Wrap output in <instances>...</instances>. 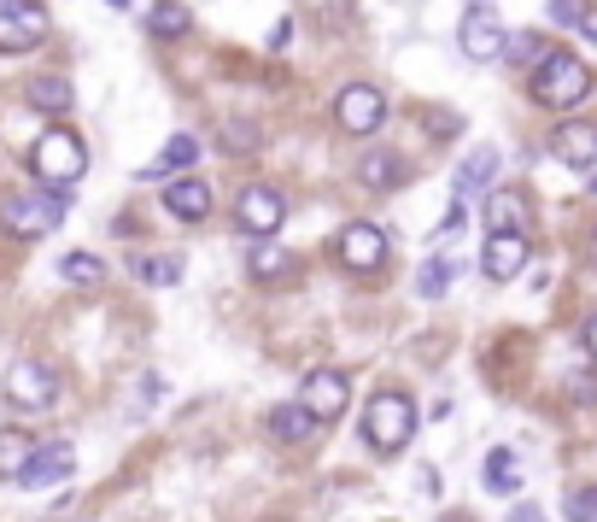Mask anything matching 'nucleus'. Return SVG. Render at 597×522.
Masks as SVG:
<instances>
[{
  "label": "nucleus",
  "mask_w": 597,
  "mask_h": 522,
  "mask_svg": "<svg viewBox=\"0 0 597 522\" xmlns=\"http://www.w3.org/2000/svg\"><path fill=\"white\" fill-rule=\"evenodd\" d=\"M0 394H7L12 411H53V399H60V370L41 365V358H18V365L7 370V382H0Z\"/></svg>",
  "instance_id": "39448f33"
},
{
  "label": "nucleus",
  "mask_w": 597,
  "mask_h": 522,
  "mask_svg": "<svg viewBox=\"0 0 597 522\" xmlns=\"http://www.w3.org/2000/svg\"><path fill=\"white\" fill-rule=\"evenodd\" d=\"M217 141H223V153H235V158H252L258 153V129L246 124V118H223V124H217Z\"/></svg>",
  "instance_id": "bb28decb"
},
{
  "label": "nucleus",
  "mask_w": 597,
  "mask_h": 522,
  "mask_svg": "<svg viewBox=\"0 0 597 522\" xmlns=\"http://www.w3.org/2000/svg\"><path fill=\"white\" fill-rule=\"evenodd\" d=\"M404 177H411V165H404L399 153H369V158L358 165V182H363V188H399Z\"/></svg>",
  "instance_id": "b1692460"
},
{
  "label": "nucleus",
  "mask_w": 597,
  "mask_h": 522,
  "mask_svg": "<svg viewBox=\"0 0 597 522\" xmlns=\"http://www.w3.org/2000/svg\"><path fill=\"white\" fill-rule=\"evenodd\" d=\"M562 387H568V399H574V405H597V370H568Z\"/></svg>",
  "instance_id": "2f4dec72"
},
{
  "label": "nucleus",
  "mask_w": 597,
  "mask_h": 522,
  "mask_svg": "<svg viewBox=\"0 0 597 522\" xmlns=\"http://www.w3.org/2000/svg\"><path fill=\"white\" fill-rule=\"evenodd\" d=\"M580 346H586V353L597 358V311L586 317V329H580Z\"/></svg>",
  "instance_id": "c9c22d12"
},
{
  "label": "nucleus",
  "mask_w": 597,
  "mask_h": 522,
  "mask_svg": "<svg viewBox=\"0 0 597 522\" xmlns=\"http://www.w3.org/2000/svg\"><path fill=\"white\" fill-rule=\"evenodd\" d=\"M334 253H340L346 270H381L387 265V235L375 224H346L340 241H334Z\"/></svg>",
  "instance_id": "9b49d317"
},
{
  "label": "nucleus",
  "mask_w": 597,
  "mask_h": 522,
  "mask_svg": "<svg viewBox=\"0 0 597 522\" xmlns=\"http://www.w3.org/2000/svg\"><path fill=\"white\" fill-rule=\"evenodd\" d=\"M299 405L328 429L334 417H340L346 405H352V387H346V375H340V370H311V375H304V387H299Z\"/></svg>",
  "instance_id": "9d476101"
},
{
  "label": "nucleus",
  "mask_w": 597,
  "mask_h": 522,
  "mask_svg": "<svg viewBox=\"0 0 597 522\" xmlns=\"http://www.w3.org/2000/svg\"><path fill=\"white\" fill-rule=\"evenodd\" d=\"M129 277L170 288V282H182V253H129Z\"/></svg>",
  "instance_id": "412c9836"
},
{
  "label": "nucleus",
  "mask_w": 597,
  "mask_h": 522,
  "mask_svg": "<svg viewBox=\"0 0 597 522\" xmlns=\"http://www.w3.org/2000/svg\"><path fill=\"white\" fill-rule=\"evenodd\" d=\"M24 100H30L36 112H48V118H60V112H70V100H77V94H70L65 77H53V71H48V77L24 82Z\"/></svg>",
  "instance_id": "aec40b11"
},
{
  "label": "nucleus",
  "mask_w": 597,
  "mask_h": 522,
  "mask_svg": "<svg viewBox=\"0 0 597 522\" xmlns=\"http://www.w3.org/2000/svg\"><path fill=\"white\" fill-rule=\"evenodd\" d=\"M528 235H486V253H480V270H486L492 282H516L521 270H528Z\"/></svg>",
  "instance_id": "ddd939ff"
},
{
  "label": "nucleus",
  "mask_w": 597,
  "mask_h": 522,
  "mask_svg": "<svg viewBox=\"0 0 597 522\" xmlns=\"http://www.w3.org/2000/svg\"><path fill=\"white\" fill-rule=\"evenodd\" d=\"M463 129V118H428V136H440V141H451Z\"/></svg>",
  "instance_id": "72a5a7b5"
},
{
  "label": "nucleus",
  "mask_w": 597,
  "mask_h": 522,
  "mask_svg": "<svg viewBox=\"0 0 597 522\" xmlns=\"http://www.w3.org/2000/svg\"><path fill=\"white\" fill-rule=\"evenodd\" d=\"M463 224V200H457V206H451L445 217H440V229H433V235H451V229H457Z\"/></svg>",
  "instance_id": "e433bc0d"
},
{
  "label": "nucleus",
  "mask_w": 597,
  "mask_h": 522,
  "mask_svg": "<svg viewBox=\"0 0 597 522\" xmlns=\"http://www.w3.org/2000/svg\"><path fill=\"white\" fill-rule=\"evenodd\" d=\"M463 270V258H451V253H433L428 265H421V277H416V294L421 300H440L445 288H451V277Z\"/></svg>",
  "instance_id": "a878e982"
},
{
  "label": "nucleus",
  "mask_w": 597,
  "mask_h": 522,
  "mask_svg": "<svg viewBox=\"0 0 597 522\" xmlns=\"http://www.w3.org/2000/svg\"><path fill=\"white\" fill-rule=\"evenodd\" d=\"M65 212H70V194H60V188H24V194L0 200V224H7V235H18V241L53 235V229L65 224Z\"/></svg>",
  "instance_id": "20e7f679"
},
{
  "label": "nucleus",
  "mask_w": 597,
  "mask_h": 522,
  "mask_svg": "<svg viewBox=\"0 0 597 522\" xmlns=\"http://www.w3.org/2000/svg\"><path fill=\"white\" fill-rule=\"evenodd\" d=\"M36 446H41V441H30L24 429H7V434H0V482H18V475L30 470Z\"/></svg>",
  "instance_id": "4be33fe9"
},
{
  "label": "nucleus",
  "mask_w": 597,
  "mask_h": 522,
  "mask_svg": "<svg viewBox=\"0 0 597 522\" xmlns=\"http://www.w3.org/2000/svg\"><path fill=\"white\" fill-rule=\"evenodd\" d=\"M112 7H124V0H112Z\"/></svg>",
  "instance_id": "ea45409f"
},
{
  "label": "nucleus",
  "mask_w": 597,
  "mask_h": 522,
  "mask_svg": "<svg viewBox=\"0 0 597 522\" xmlns=\"http://www.w3.org/2000/svg\"><path fill=\"white\" fill-rule=\"evenodd\" d=\"M504 60H509V65H528V71H533L538 60H545V41H538V36H528V30H516V36L504 41Z\"/></svg>",
  "instance_id": "7c9ffc66"
},
{
  "label": "nucleus",
  "mask_w": 597,
  "mask_h": 522,
  "mask_svg": "<svg viewBox=\"0 0 597 522\" xmlns=\"http://www.w3.org/2000/svg\"><path fill=\"white\" fill-rule=\"evenodd\" d=\"M509 522H545V511H538V505H533V499H521V505H516V511H509Z\"/></svg>",
  "instance_id": "f704fd0d"
},
{
  "label": "nucleus",
  "mask_w": 597,
  "mask_h": 522,
  "mask_svg": "<svg viewBox=\"0 0 597 522\" xmlns=\"http://www.w3.org/2000/svg\"><path fill=\"white\" fill-rule=\"evenodd\" d=\"M60 277L77 282V288H94L100 277H106V265H100L94 253H65V258H60Z\"/></svg>",
  "instance_id": "c85d7f7f"
},
{
  "label": "nucleus",
  "mask_w": 597,
  "mask_h": 522,
  "mask_svg": "<svg viewBox=\"0 0 597 522\" xmlns=\"http://www.w3.org/2000/svg\"><path fill=\"white\" fill-rule=\"evenodd\" d=\"M562 517H568V522H597V487H586V482L568 487V493H562Z\"/></svg>",
  "instance_id": "c756f323"
},
{
  "label": "nucleus",
  "mask_w": 597,
  "mask_h": 522,
  "mask_svg": "<svg viewBox=\"0 0 597 522\" xmlns=\"http://www.w3.org/2000/svg\"><path fill=\"white\" fill-rule=\"evenodd\" d=\"M282 224H287L282 188H241V200H235V229L241 235H275Z\"/></svg>",
  "instance_id": "1a4fd4ad"
},
{
  "label": "nucleus",
  "mask_w": 597,
  "mask_h": 522,
  "mask_svg": "<svg viewBox=\"0 0 597 522\" xmlns=\"http://www.w3.org/2000/svg\"><path fill=\"white\" fill-rule=\"evenodd\" d=\"M70 470H77V446H70V441H41L36 458H30V470L18 475V487H60Z\"/></svg>",
  "instance_id": "f8f14e48"
},
{
  "label": "nucleus",
  "mask_w": 597,
  "mask_h": 522,
  "mask_svg": "<svg viewBox=\"0 0 597 522\" xmlns=\"http://www.w3.org/2000/svg\"><path fill=\"white\" fill-rule=\"evenodd\" d=\"M358 429H363V441H369L381 458H399L404 446L416 441V405H411V394H369Z\"/></svg>",
  "instance_id": "7ed1b4c3"
},
{
  "label": "nucleus",
  "mask_w": 597,
  "mask_h": 522,
  "mask_svg": "<svg viewBox=\"0 0 597 522\" xmlns=\"http://www.w3.org/2000/svg\"><path fill=\"white\" fill-rule=\"evenodd\" d=\"M187 24H194V18H187V7H177V0H158L153 18H147V30L165 36V41H177V36H187Z\"/></svg>",
  "instance_id": "cd10ccee"
},
{
  "label": "nucleus",
  "mask_w": 597,
  "mask_h": 522,
  "mask_svg": "<svg viewBox=\"0 0 597 522\" xmlns=\"http://www.w3.org/2000/svg\"><path fill=\"white\" fill-rule=\"evenodd\" d=\"M463 53L480 65H492V60H504V24H498V12H492V0H469V12H463Z\"/></svg>",
  "instance_id": "6e6552de"
},
{
  "label": "nucleus",
  "mask_w": 597,
  "mask_h": 522,
  "mask_svg": "<svg viewBox=\"0 0 597 522\" xmlns=\"http://www.w3.org/2000/svg\"><path fill=\"white\" fill-rule=\"evenodd\" d=\"M53 30L41 0H0V53H30Z\"/></svg>",
  "instance_id": "423d86ee"
},
{
  "label": "nucleus",
  "mask_w": 597,
  "mask_h": 522,
  "mask_svg": "<svg viewBox=\"0 0 597 522\" xmlns=\"http://www.w3.org/2000/svg\"><path fill=\"white\" fill-rule=\"evenodd\" d=\"M30 170H36V182L41 188H65L89 170V148H82V136L77 129H65V124H53V129H41L36 136V148H30Z\"/></svg>",
  "instance_id": "f03ea898"
},
{
  "label": "nucleus",
  "mask_w": 597,
  "mask_h": 522,
  "mask_svg": "<svg viewBox=\"0 0 597 522\" xmlns=\"http://www.w3.org/2000/svg\"><path fill=\"white\" fill-rule=\"evenodd\" d=\"M194 158H199V136H187V129H182V136H170V141H165V153H158L153 165L141 170V177H147V182H158V177H177V170H187Z\"/></svg>",
  "instance_id": "6ab92c4d"
},
{
  "label": "nucleus",
  "mask_w": 597,
  "mask_h": 522,
  "mask_svg": "<svg viewBox=\"0 0 597 522\" xmlns=\"http://www.w3.org/2000/svg\"><path fill=\"white\" fill-rule=\"evenodd\" d=\"M334 124H340L346 136H375V129L387 124V94L369 89V82L340 89V94H334Z\"/></svg>",
  "instance_id": "0eeeda50"
},
{
  "label": "nucleus",
  "mask_w": 597,
  "mask_h": 522,
  "mask_svg": "<svg viewBox=\"0 0 597 522\" xmlns=\"http://www.w3.org/2000/svg\"><path fill=\"white\" fill-rule=\"evenodd\" d=\"M580 36H586V41H597V12H592L586 24H580Z\"/></svg>",
  "instance_id": "4c0bfd02"
},
{
  "label": "nucleus",
  "mask_w": 597,
  "mask_h": 522,
  "mask_svg": "<svg viewBox=\"0 0 597 522\" xmlns=\"http://www.w3.org/2000/svg\"><path fill=\"white\" fill-rule=\"evenodd\" d=\"M557 158L568 170H592L597 165V124H586V118L557 124Z\"/></svg>",
  "instance_id": "4468645a"
},
{
  "label": "nucleus",
  "mask_w": 597,
  "mask_h": 522,
  "mask_svg": "<svg viewBox=\"0 0 597 522\" xmlns=\"http://www.w3.org/2000/svg\"><path fill=\"white\" fill-rule=\"evenodd\" d=\"M521 487V463L509 446H492L486 453V493H498V499H509V493Z\"/></svg>",
  "instance_id": "393cba45"
},
{
  "label": "nucleus",
  "mask_w": 597,
  "mask_h": 522,
  "mask_svg": "<svg viewBox=\"0 0 597 522\" xmlns=\"http://www.w3.org/2000/svg\"><path fill=\"white\" fill-rule=\"evenodd\" d=\"M246 270H252L258 282H294L299 253H287V246H252V253H246Z\"/></svg>",
  "instance_id": "a211bd4d"
},
{
  "label": "nucleus",
  "mask_w": 597,
  "mask_h": 522,
  "mask_svg": "<svg viewBox=\"0 0 597 522\" xmlns=\"http://www.w3.org/2000/svg\"><path fill=\"white\" fill-rule=\"evenodd\" d=\"M165 212L182 217V224H199V217H211V188L199 177H177L165 188Z\"/></svg>",
  "instance_id": "dca6fc26"
},
{
  "label": "nucleus",
  "mask_w": 597,
  "mask_h": 522,
  "mask_svg": "<svg viewBox=\"0 0 597 522\" xmlns=\"http://www.w3.org/2000/svg\"><path fill=\"white\" fill-rule=\"evenodd\" d=\"M592 265H597V235H592Z\"/></svg>",
  "instance_id": "58836bf2"
},
{
  "label": "nucleus",
  "mask_w": 597,
  "mask_h": 522,
  "mask_svg": "<svg viewBox=\"0 0 597 522\" xmlns=\"http://www.w3.org/2000/svg\"><path fill=\"white\" fill-rule=\"evenodd\" d=\"M492 177H498V148H469V153H463V165L451 170V188H457V200H469Z\"/></svg>",
  "instance_id": "f3484780"
},
{
  "label": "nucleus",
  "mask_w": 597,
  "mask_h": 522,
  "mask_svg": "<svg viewBox=\"0 0 597 522\" xmlns=\"http://www.w3.org/2000/svg\"><path fill=\"white\" fill-rule=\"evenodd\" d=\"M528 94L538 100V106H550V112L580 106V100L592 94V65L580 60V53H568V48H550L545 60L528 71Z\"/></svg>",
  "instance_id": "f257e3e1"
},
{
  "label": "nucleus",
  "mask_w": 597,
  "mask_h": 522,
  "mask_svg": "<svg viewBox=\"0 0 597 522\" xmlns=\"http://www.w3.org/2000/svg\"><path fill=\"white\" fill-rule=\"evenodd\" d=\"M550 18H557L562 30H580V24L592 18V7H586V0H550Z\"/></svg>",
  "instance_id": "473e14b6"
},
{
  "label": "nucleus",
  "mask_w": 597,
  "mask_h": 522,
  "mask_svg": "<svg viewBox=\"0 0 597 522\" xmlns=\"http://www.w3.org/2000/svg\"><path fill=\"white\" fill-rule=\"evenodd\" d=\"M521 224H528L521 194H492L486 200V235H521Z\"/></svg>",
  "instance_id": "5701e85b"
},
{
  "label": "nucleus",
  "mask_w": 597,
  "mask_h": 522,
  "mask_svg": "<svg viewBox=\"0 0 597 522\" xmlns=\"http://www.w3.org/2000/svg\"><path fill=\"white\" fill-rule=\"evenodd\" d=\"M270 434H275L282 446H311L316 434H323V423H316V417L304 411L299 399H287V405H275V411H270Z\"/></svg>",
  "instance_id": "2eb2a0df"
},
{
  "label": "nucleus",
  "mask_w": 597,
  "mask_h": 522,
  "mask_svg": "<svg viewBox=\"0 0 597 522\" xmlns=\"http://www.w3.org/2000/svg\"><path fill=\"white\" fill-rule=\"evenodd\" d=\"M404 7H411V0H404Z\"/></svg>",
  "instance_id": "a19ab883"
}]
</instances>
